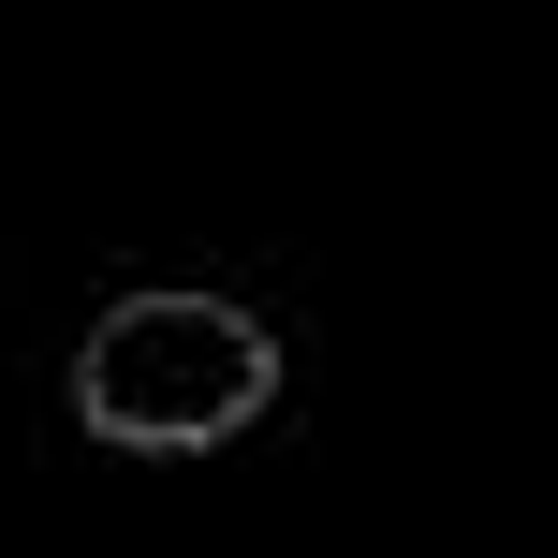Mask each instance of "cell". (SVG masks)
Instances as JSON below:
<instances>
[{
  "mask_svg": "<svg viewBox=\"0 0 558 558\" xmlns=\"http://www.w3.org/2000/svg\"><path fill=\"white\" fill-rule=\"evenodd\" d=\"M265 397H279V338L235 294H118L104 324L74 338L88 441H133V456H206V441H235Z\"/></svg>",
  "mask_w": 558,
  "mask_h": 558,
  "instance_id": "obj_1",
  "label": "cell"
}]
</instances>
